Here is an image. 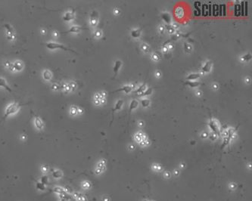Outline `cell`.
Wrapping results in <instances>:
<instances>
[{
  "label": "cell",
  "mask_w": 252,
  "mask_h": 201,
  "mask_svg": "<svg viewBox=\"0 0 252 201\" xmlns=\"http://www.w3.org/2000/svg\"><path fill=\"white\" fill-rule=\"evenodd\" d=\"M28 103H27V104H18V103H16V102L10 104L9 106H7V107L6 109L5 114H4V116L3 118V120H4L5 119H6L9 116L16 113L20 110V108L22 106H24V105H26Z\"/></svg>",
  "instance_id": "cell-1"
},
{
  "label": "cell",
  "mask_w": 252,
  "mask_h": 201,
  "mask_svg": "<svg viewBox=\"0 0 252 201\" xmlns=\"http://www.w3.org/2000/svg\"><path fill=\"white\" fill-rule=\"evenodd\" d=\"M46 46L50 49V50H55V49H62V50H64V51H70V52H74L76 53L72 49H68L67 47L64 46V45H61V44H59L58 43H53V42H51V43H46Z\"/></svg>",
  "instance_id": "cell-2"
},
{
  "label": "cell",
  "mask_w": 252,
  "mask_h": 201,
  "mask_svg": "<svg viewBox=\"0 0 252 201\" xmlns=\"http://www.w3.org/2000/svg\"><path fill=\"white\" fill-rule=\"evenodd\" d=\"M4 27L6 28L7 39L9 40H11V41H13V40L15 39V30H14L13 27L10 24H6L4 25Z\"/></svg>",
  "instance_id": "cell-3"
},
{
  "label": "cell",
  "mask_w": 252,
  "mask_h": 201,
  "mask_svg": "<svg viewBox=\"0 0 252 201\" xmlns=\"http://www.w3.org/2000/svg\"><path fill=\"white\" fill-rule=\"evenodd\" d=\"M54 192L56 193H58L59 196H61V198H65V199H66L67 196H69L68 193H67L64 188H61V187H55V189H54Z\"/></svg>",
  "instance_id": "cell-4"
},
{
  "label": "cell",
  "mask_w": 252,
  "mask_h": 201,
  "mask_svg": "<svg viewBox=\"0 0 252 201\" xmlns=\"http://www.w3.org/2000/svg\"><path fill=\"white\" fill-rule=\"evenodd\" d=\"M86 29L87 28H85V27H79V26H73L67 31L62 32L61 34H67V33H79L81 30H86Z\"/></svg>",
  "instance_id": "cell-5"
},
{
  "label": "cell",
  "mask_w": 252,
  "mask_h": 201,
  "mask_svg": "<svg viewBox=\"0 0 252 201\" xmlns=\"http://www.w3.org/2000/svg\"><path fill=\"white\" fill-rule=\"evenodd\" d=\"M123 104V100H119V101L116 103L114 108L112 110V116H112V120H111V123H110V126L111 125V123H112V122H113V120H114V113L116 110H120V109L122 107Z\"/></svg>",
  "instance_id": "cell-6"
},
{
  "label": "cell",
  "mask_w": 252,
  "mask_h": 201,
  "mask_svg": "<svg viewBox=\"0 0 252 201\" xmlns=\"http://www.w3.org/2000/svg\"><path fill=\"white\" fill-rule=\"evenodd\" d=\"M34 124H35V126L38 129H42L43 128V126H44V123L43 122V120H42L38 116H36L35 117V120H34Z\"/></svg>",
  "instance_id": "cell-7"
},
{
  "label": "cell",
  "mask_w": 252,
  "mask_h": 201,
  "mask_svg": "<svg viewBox=\"0 0 252 201\" xmlns=\"http://www.w3.org/2000/svg\"><path fill=\"white\" fill-rule=\"evenodd\" d=\"M74 19V12H67L64 16H63V20L65 21H70L71 20Z\"/></svg>",
  "instance_id": "cell-8"
},
{
  "label": "cell",
  "mask_w": 252,
  "mask_h": 201,
  "mask_svg": "<svg viewBox=\"0 0 252 201\" xmlns=\"http://www.w3.org/2000/svg\"><path fill=\"white\" fill-rule=\"evenodd\" d=\"M0 87H3V88H5L6 89H7L9 92H12V89L9 86L7 82H6V80L3 78V77H0Z\"/></svg>",
  "instance_id": "cell-9"
},
{
  "label": "cell",
  "mask_w": 252,
  "mask_h": 201,
  "mask_svg": "<svg viewBox=\"0 0 252 201\" xmlns=\"http://www.w3.org/2000/svg\"><path fill=\"white\" fill-rule=\"evenodd\" d=\"M132 89H133L132 86H123V88L119 89L114 91V92H121V91H122V92H124L125 93L128 94V93H130V92L132 91Z\"/></svg>",
  "instance_id": "cell-10"
},
{
  "label": "cell",
  "mask_w": 252,
  "mask_h": 201,
  "mask_svg": "<svg viewBox=\"0 0 252 201\" xmlns=\"http://www.w3.org/2000/svg\"><path fill=\"white\" fill-rule=\"evenodd\" d=\"M12 67H13V70L16 71H21L23 68V64L21 61H17L14 63V64L12 65Z\"/></svg>",
  "instance_id": "cell-11"
},
{
  "label": "cell",
  "mask_w": 252,
  "mask_h": 201,
  "mask_svg": "<svg viewBox=\"0 0 252 201\" xmlns=\"http://www.w3.org/2000/svg\"><path fill=\"white\" fill-rule=\"evenodd\" d=\"M209 126H210V128H211V129L216 134H219L218 126H217V125L216 124V123H215L214 121L211 120V121L209 123Z\"/></svg>",
  "instance_id": "cell-12"
},
{
  "label": "cell",
  "mask_w": 252,
  "mask_h": 201,
  "mask_svg": "<svg viewBox=\"0 0 252 201\" xmlns=\"http://www.w3.org/2000/svg\"><path fill=\"white\" fill-rule=\"evenodd\" d=\"M161 18H162V19H163L166 24H171V17L170 14H168V13H163V14H162Z\"/></svg>",
  "instance_id": "cell-13"
},
{
  "label": "cell",
  "mask_w": 252,
  "mask_h": 201,
  "mask_svg": "<svg viewBox=\"0 0 252 201\" xmlns=\"http://www.w3.org/2000/svg\"><path fill=\"white\" fill-rule=\"evenodd\" d=\"M122 66V62L120 61H117L114 67V76L117 74V72L119 70V69L120 68V67Z\"/></svg>",
  "instance_id": "cell-14"
},
{
  "label": "cell",
  "mask_w": 252,
  "mask_h": 201,
  "mask_svg": "<svg viewBox=\"0 0 252 201\" xmlns=\"http://www.w3.org/2000/svg\"><path fill=\"white\" fill-rule=\"evenodd\" d=\"M211 65H212V63H211V61H207V62L204 64V66L202 67V70H203V72H204V73H207V72H209L210 70H211Z\"/></svg>",
  "instance_id": "cell-15"
},
{
  "label": "cell",
  "mask_w": 252,
  "mask_h": 201,
  "mask_svg": "<svg viewBox=\"0 0 252 201\" xmlns=\"http://www.w3.org/2000/svg\"><path fill=\"white\" fill-rule=\"evenodd\" d=\"M175 14H176V15H177L179 18H182L183 17V15H184L183 9L181 8V7H178V8H177L176 12H175Z\"/></svg>",
  "instance_id": "cell-16"
},
{
  "label": "cell",
  "mask_w": 252,
  "mask_h": 201,
  "mask_svg": "<svg viewBox=\"0 0 252 201\" xmlns=\"http://www.w3.org/2000/svg\"><path fill=\"white\" fill-rule=\"evenodd\" d=\"M138 104H139V102L136 101V100H133L130 103V110H129V113H131V111L134 109H136L137 107H138Z\"/></svg>",
  "instance_id": "cell-17"
},
{
  "label": "cell",
  "mask_w": 252,
  "mask_h": 201,
  "mask_svg": "<svg viewBox=\"0 0 252 201\" xmlns=\"http://www.w3.org/2000/svg\"><path fill=\"white\" fill-rule=\"evenodd\" d=\"M43 76L44 79L47 80V81H49L52 79V73L49 70H45L43 73Z\"/></svg>",
  "instance_id": "cell-18"
},
{
  "label": "cell",
  "mask_w": 252,
  "mask_h": 201,
  "mask_svg": "<svg viewBox=\"0 0 252 201\" xmlns=\"http://www.w3.org/2000/svg\"><path fill=\"white\" fill-rule=\"evenodd\" d=\"M185 85L189 86L192 88H195V87H198V86H200V83L195 82V81H188V82L185 83Z\"/></svg>",
  "instance_id": "cell-19"
},
{
  "label": "cell",
  "mask_w": 252,
  "mask_h": 201,
  "mask_svg": "<svg viewBox=\"0 0 252 201\" xmlns=\"http://www.w3.org/2000/svg\"><path fill=\"white\" fill-rule=\"evenodd\" d=\"M201 75L198 74V73H192L190 75H189L187 76V79L188 80H195L198 78H200Z\"/></svg>",
  "instance_id": "cell-20"
},
{
  "label": "cell",
  "mask_w": 252,
  "mask_h": 201,
  "mask_svg": "<svg viewBox=\"0 0 252 201\" xmlns=\"http://www.w3.org/2000/svg\"><path fill=\"white\" fill-rule=\"evenodd\" d=\"M52 174V176L55 178H59L62 177V172L60 170H53Z\"/></svg>",
  "instance_id": "cell-21"
},
{
  "label": "cell",
  "mask_w": 252,
  "mask_h": 201,
  "mask_svg": "<svg viewBox=\"0 0 252 201\" xmlns=\"http://www.w3.org/2000/svg\"><path fill=\"white\" fill-rule=\"evenodd\" d=\"M36 188H37L38 190H41V191H44V190H46V185H44L43 184H42L41 182H37L36 184Z\"/></svg>",
  "instance_id": "cell-22"
},
{
  "label": "cell",
  "mask_w": 252,
  "mask_h": 201,
  "mask_svg": "<svg viewBox=\"0 0 252 201\" xmlns=\"http://www.w3.org/2000/svg\"><path fill=\"white\" fill-rule=\"evenodd\" d=\"M141 31H142L141 29H140V30H133V31L131 32V36H132L133 38H137V37H139V36H140V34H141Z\"/></svg>",
  "instance_id": "cell-23"
},
{
  "label": "cell",
  "mask_w": 252,
  "mask_h": 201,
  "mask_svg": "<svg viewBox=\"0 0 252 201\" xmlns=\"http://www.w3.org/2000/svg\"><path fill=\"white\" fill-rule=\"evenodd\" d=\"M74 196L78 201H86L87 200V199H85L84 196L81 193H74Z\"/></svg>",
  "instance_id": "cell-24"
},
{
  "label": "cell",
  "mask_w": 252,
  "mask_h": 201,
  "mask_svg": "<svg viewBox=\"0 0 252 201\" xmlns=\"http://www.w3.org/2000/svg\"><path fill=\"white\" fill-rule=\"evenodd\" d=\"M41 183L42 184H43L44 185H46L49 184V177L46 176V175H43V176H42L41 177Z\"/></svg>",
  "instance_id": "cell-25"
},
{
  "label": "cell",
  "mask_w": 252,
  "mask_h": 201,
  "mask_svg": "<svg viewBox=\"0 0 252 201\" xmlns=\"http://www.w3.org/2000/svg\"><path fill=\"white\" fill-rule=\"evenodd\" d=\"M141 104L142 105L143 107H147L149 106V104H150V101L148 99H143L141 101Z\"/></svg>",
  "instance_id": "cell-26"
},
{
  "label": "cell",
  "mask_w": 252,
  "mask_h": 201,
  "mask_svg": "<svg viewBox=\"0 0 252 201\" xmlns=\"http://www.w3.org/2000/svg\"><path fill=\"white\" fill-rule=\"evenodd\" d=\"M145 86H146V83H143V84H142V86H141L136 91V93H139V92L141 93V92H142L144 90H145Z\"/></svg>",
  "instance_id": "cell-27"
},
{
  "label": "cell",
  "mask_w": 252,
  "mask_h": 201,
  "mask_svg": "<svg viewBox=\"0 0 252 201\" xmlns=\"http://www.w3.org/2000/svg\"><path fill=\"white\" fill-rule=\"evenodd\" d=\"M251 59V55L250 54H246L242 57V60L244 61H249Z\"/></svg>",
  "instance_id": "cell-28"
},
{
  "label": "cell",
  "mask_w": 252,
  "mask_h": 201,
  "mask_svg": "<svg viewBox=\"0 0 252 201\" xmlns=\"http://www.w3.org/2000/svg\"><path fill=\"white\" fill-rule=\"evenodd\" d=\"M153 89H154V88H151V87L148 88L147 90L145 91V92L143 93V95H150L152 93V90H153Z\"/></svg>",
  "instance_id": "cell-29"
},
{
  "label": "cell",
  "mask_w": 252,
  "mask_h": 201,
  "mask_svg": "<svg viewBox=\"0 0 252 201\" xmlns=\"http://www.w3.org/2000/svg\"><path fill=\"white\" fill-rule=\"evenodd\" d=\"M184 47H185V50H186V52H189L191 51V46L189 45H188L187 43L184 44Z\"/></svg>",
  "instance_id": "cell-30"
},
{
  "label": "cell",
  "mask_w": 252,
  "mask_h": 201,
  "mask_svg": "<svg viewBox=\"0 0 252 201\" xmlns=\"http://www.w3.org/2000/svg\"><path fill=\"white\" fill-rule=\"evenodd\" d=\"M166 29H167L168 30V31H169V33H173V32H174L175 30H174V29L172 27H170V26H168V25H166L165 27H164Z\"/></svg>",
  "instance_id": "cell-31"
},
{
  "label": "cell",
  "mask_w": 252,
  "mask_h": 201,
  "mask_svg": "<svg viewBox=\"0 0 252 201\" xmlns=\"http://www.w3.org/2000/svg\"><path fill=\"white\" fill-rule=\"evenodd\" d=\"M142 47V49H143L145 52H148V49H149L148 46H146L145 44H143Z\"/></svg>",
  "instance_id": "cell-32"
},
{
  "label": "cell",
  "mask_w": 252,
  "mask_h": 201,
  "mask_svg": "<svg viewBox=\"0 0 252 201\" xmlns=\"http://www.w3.org/2000/svg\"><path fill=\"white\" fill-rule=\"evenodd\" d=\"M43 171H44V172H46V171H47L46 168V167H43Z\"/></svg>",
  "instance_id": "cell-33"
},
{
  "label": "cell",
  "mask_w": 252,
  "mask_h": 201,
  "mask_svg": "<svg viewBox=\"0 0 252 201\" xmlns=\"http://www.w3.org/2000/svg\"><path fill=\"white\" fill-rule=\"evenodd\" d=\"M61 201H67V199H65V198H61Z\"/></svg>",
  "instance_id": "cell-34"
},
{
  "label": "cell",
  "mask_w": 252,
  "mask_h": 201,
  "mask_svg": "<svg viewBox=\"0 0 252 201\" xmlns=\"http://www.w3.org/2000/svg\"><path fill=\"white\" fill-rule=\"evenodd\" d=\"M54 35H55V36H57V33H54Z\"/></svg>",
  "instance_id": "cell-35"
}]
</instances>
